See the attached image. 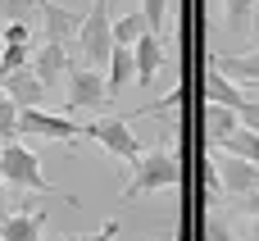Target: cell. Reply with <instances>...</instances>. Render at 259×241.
Here are the masks:
<instances>
[{
    "label": "cell",
    "instance_id": "cell-17",
    "mask_svg": "<svg viewBox=\"0 0 259 241\" xmlns=\"http://www.w3.org/2000/svg\"><path fill=\"white\" fill-rule=\"evenodd\" d=\"M228 159H246V164H259V132H237V137H228L223 146H219Z\"/></svg>",
    "mask_w": 259,
    "mask_h": 241
},
{
    "label": "cell",
    "instance_id": "cell-21",
    "mask_svg": "<svg viewBox=\"0 0 259 241\" xmlns=\"http://www.w3.org/2000/svg\"><path fill=\"white\" fill-rule=\"evenodd\" d=\"M255 5H259V0H228V23H232V27H250Z\"/></svg>",
    "mask_w": 259,
    "mask_h": 241
},
{
    "label": "cell",
    "instance_id": "cell-14",
    "mask_svg": "<svg viewBox=\"0 0 259 241\" xmlns=\"http://www.w3.org/2000/svg\"><path fill=\"white\" fill-rule=\"evenodd\" d=\"M205 137H209V146H223L228 137H237L241 132V118H237V109H223V105H205Z\"/></svg>",
    "mask_w": 259,
    "mask_h": 241
},
{
    "label": "cell",
    "instance_id": "cell-6",
    "mask_svg": "<svg viewBox=\"0 0 259 241\" xmlns=\"http://www.w3.org/2000/svg\"><path fill=\"white\" fill-rule=\"evenodd\" d=\"M105 100H114L105 73H100V68L73 64V68H68V109H100Z\"/></svg>",
    "mask_w": 259,
    "mask_h": 241
},
{
    "label": "cell",
    "instance_id": "cell-11",
    "mask_svg": "<svg viewBox=\"0 0 259 241\" xmlns=\"http://www.w3.org/2000/svg\"><path fill=\"white\" fill-rule=\"evenodd\" d=\"M41 232H46L41 210H14L0 219V241H41Z\"/></svg>",
    "mask_w": 259,
    "mask_h": 241
},
{
    "label": "cell",
    "instance_id": "cell-27",
    "mask_svg": "<svg viewBox=\"0 0 259 241\" xmlns=\"http://www.w3.org/2000/svg\"><path fill=\"white\" fill-rule=\"evenodd\" d=\"M5 214H9V187L0 182V219H5Z\"/></svg>",
    "mask_w": 259,
    "mask_h": 241
},
{
    "label": "cell",
    "instance_id": "cell-26",
    "mask_svg": "<svg viewBox=\"0 0 259 241\" xmlns=\"http://www.w3.org/2000/svg\"><path fill=\"white\" fill-rule=\"evenodd\" d=\"M237 205H241V210H246L250 219H259V187H255V191H246V196H241Z\"/></svg>",
    "mask_w": 259,
    "mask_h": 241
},
{
    "label": "cell",
    "instance_id": "cell-8",
    "mask_svg": "<svg viewBox=\"0 0 259 241\" xmlns=\"http://www.w3.org/2000/svg\"><path fill=\"white\" fill-rule=\"evenodd\" d=\"M0 91H5L18 109H46V105H41V100H46V87H41V77L32 73V64L18 68V73H9V77H0Z\"/></svg>",
    "mask_w": 259,
    "mask_h": 241
},
{
    "label": "cell",
    "instance_id": "cell-28",
    "mask_svg": "<svg viewBox=\"0 0 259 241\" xmlns=\"http://www.w3.org/2000/svg\"><path fill=\"white\" fill-rule=\"evenodd\" d=\"M250 36H255V50H259V5H255V14H250Z\"/></svg>",
    "mask_w": 259,
    "mask_h": 241
},
{
    "label": "cell",
    "instance_id": "cell-10",
    "mask_svg": "<svg viewBox=\"0 0 259 241\" xmlns=\"http://www.w3.org/2000/svg\"><path fill=\"white\" fill-rule=\"evenodd\" d=\"M132 55H137V87H155V73L164 68V41L155 36V32H146L137 46H132Z\"/></svg>",
    "mask_w": 259,
    "mask_h": 241
},
{
    "label": "cell",
    "instance_id": "cell-9",
    "mask_svg": "<svg viewBox=\"0 0 259 241\" xmlns=\"http://www.w3.org/2000/svg\"><path fill=\"white\" fill-rule=\"evenodd\" d=\"M68 68H73V55H68V46H55V41H46L41 50H32V73L41 77V87L50 91L59 77H68Z\"/></svg>",
    "mask_w": 259,
    "mask_h": 241
},
{
    "label": "cell",
    "instance_id": "cell-23",
    "mask_svg": "<svg viewBox=\"0 0 259 241\" xmlns=\"http://www.w3.org/2000/svg\"><path fill=\"white\" fill-rule=\"evenodd\" d=\"M237 118H241V128H246V132H259V96H246V105H241V114H237Z\"/></svg>",
    "mask_w": 259,
    "mask_h": 241
},
{
    "label": "cell",
    "instance_id": "cell-22",
    "mask_svg": "<svg viewBox=\"0 0 259 241\" xmlns=\"http://www.w3.org/2000/svg\"><path fill=\"white\" fill-rule=\"evenodd\" d=\"M5 46H32V23H5Z\"/></svg>",
    "mask_w": 259,
    "mask_h": 241
},
{
    "label": "cell",
    "instance_id": "cell-29",
    "mask_svg": "<svg viewBox=\"0 0 259 241\" xmlns=\"http://www.w3.org/2000/svg\"><path fill=\"white\" fill-rule=\"evenodd\" d=\"M241 241H259V219H250V228H246V237Z\"/></svg>",
    "mask_w": 259,
    "mask_h": 241
},
{
    "label": "cell",
    "instance_id": "cell-4",
    "mask_svg": "<svg viewBox=\"0 0 259 241\" xmlns=\"http://www.w3.org/2000/svg\"><path fill=\"white\" fill-rule=\"evenodd\" d=\"M82 137H91V141H100L114 159H123V164H137L146 150H141V141H137V132H132V118H114V114H100V118H91V123H82Z\"/></svg>",
    "mask_w": 259,
    "mask_h": 241
},
{
    "label": "cell",
    "instance_id": "cell-19",
    "mask_svg": "<svg viewBox=\"0 0 259 241\" xmlns=\"http://www.w3.org/2000/svg\"><path fill=\"white\" fill-rule=\"evenodd\" d=\"M141 18H146V27L155 36H164V27H168V0H141Z\"/></svg>",
    "mask_w": 259,
    "mask_h": 241
},
{
    "label": "cell",
    "instance_id": "cell-30",
    "mask_svg": "<svg viewBox=\"0 0 259 241\" xmlns=\"http://www.w3.org/2000/svg\"><path fill=\"white\" fill-rule=\"evenodd\" d=\"M23 5H32V9H41V5H46V0H23Z\"/></svg>",
    "mask_w": 259,
    "mask_h": 241
},
{
    "label": "cell",
    "instance_id": "cell-24",
    "mask_svg": "<svg viewBox=\"0 0 259 241\" xmlns=\"http://www.w3.org/2000/svg\"><path fill=\"white\" fill-rule=\"evenodd\" d=\"M114 232H118V219H109V223H100L96 232H87V237H77V241H114Z\"/></svg>",
    "mask_w": 259,
    "mask_h": 241
},
{
    "label": "cell",
    "instance_id": "cell-16",
    "mask_svg": "<svg viewBox=\"0 0 259 241\" xmlns=\"http://www.w3.org/2000/svg\"><path fill=\"white\" fill-rule=\"evenodd\" d=\"M150 27H146V18H141V9H127V14H114V46H137L141 36H146Z\"/></svg>",
    "mask_w": 259,
    "mask_h": 241
},
{
    "label": "cell",
    "instance_id": "cell-31",
    "mask_svg": "<svg viewBox=\"0 0 259 241\" xmlns=\"http://www.w3.org/2000/svg\"><path fill=\"white\" fill-rule=\"evenodd\" d=\"M246 96H259V82H255V87H246Z\"/></svg>",
    "mask_w": 259,
    "mask_h": 241
},
{
    "label": "cell",
    "instance_id": "cell-7",
    "mask_svg": "<svg viewBox=\"0 0 259 241\" xmlns=\"http://www.w3.org/2000/svg\"><path fill=\"white\" fill-rule=\"evenodd\" d=\"M36 14H41V23H46V41H55V46H68V41H77V32H82V18H87V9H68L64 0H46Z\"/></svg>",
    "mask_w": 259,
    "mask_h": 241
},
{
    "label": "cell",
    "instance_id": "cell-3",
    "mask_svg": "<svg viewBox=\"0 0 259 241\" xmlns=\"http://www.w3.org/2000/svg\"><path fill=\"white\" fill-rule=\"evenodd\" d=\"M0 182L5 187H18V191H55L41 173V159L36 150H27L18 137L14 141H0Z\"/></svg>",
    "mask_w": 259,
    "mask_h": 241
},
{
    "label": "cell",
    "instance_id": "cell-5",
    "mask_svg": "<svg viewBox=\"0 0 259 241\" xmlns=\"http://www.w3.org/2000/svg\"><path fill=\"white\" fill-rule=\"evenodd\" d=\"M18 137H46V141L73 146L82 137V128L64 114H50V109H18Z\"/></svg>",
    "mask_w": 259,
    "mask_h": 241
},
{
    "label": "cell",
    "instance_id": "cell-20",
    "mask_svg": "<svg viewBox=\"0 0 259 241\" xmlns=\"http://www.w3.org/2000/svg\"><path fill=\"white\" fill-rule=\"evenodd\" d=\"M18 137V105L0 91V141H14Z\"/></svg>",
    "mask_w": 259,
    "mask_h": 241
},
{
    "label": "cell",
    "instance_id": "cell-32",
    "mask_svg": "<svg viewBox=\"0 0 259 241\" xmlns=\"http://www.w3.org/2000/svg\"><path fill=\"white\" fill-rule=\"evenodd\" d=\"M59 241H77V237H59Z\"/></svg>",
    "mask_w": 259,
    "mask_h": 241
},
{
    "label": "cell",
    "instance_id": "cell-1",
    "mask_svg": "<svg viewBox=\"0 0 259 241\" xmlns=\"http://www.w3.org/2000/svg\"><path fill=\"white\" fill-rule=\"evenodd\" d=\"M77 59L82 68H109V55H114V14H109V0H91L87 5V18H82V32H77Z\"/></svg>",
    "mask_w": 259,
    "mask_h": 241
},
{
    "label": "cell",
    "instance_id": "cell-12",
    "mask_svg": "<svg viewBox=\"0 0 259 241\" xmlns=\"http://www.w3.org/2000/svg\"><path fill=\"white\" fill-rule=\"evenodd\" d=\"M205 105H223V109H237V114H241L246 87H237L232 77H223V73L209 64V73H205Z\"/></svg>",
    "mask_w": 259,
    "mask_h": 241
},
{
    "label": "cell",
    "instance_id": "cell-25",
    "mask_svg": "<svg viewBox=\"0 0 259 241\" xmlns=\"http://www.w3.org/2000/svg\"><path fill=\"white\" fill-rule=\"evenodd\" d=\"M205 241H237V237H232V228H223L219 219H209V228H205Z\"/></svg>",
    "mask_w": 259,
    "mask_h": 241
},
{
    "label": "cell",
    "instance_id": "cell-18",
    "mask_svg": "<svg viewBox=\"0 0 259 241\" xmlns=\"http://www.w3.org/2000/svg\"><path fill=\"white\" fill-rule=\"evenodd\" d=\"M27 64H32V46H5V50H0V77L27 68Z\"/></svg>",
    "mask_w": 259,
    "mask_h": 241
},
{
    "label": "cell",
    "instance_id": "cell-2",
    "mask_svg": "<svg viewBox=\"0 0 259 241\" xmlns=\"http://www.w3.org/2000/svg\"><path fill=\"white\" fill-rule=\"evenodd\" d=\"M182 182V164H178V155L173 150H146L137 164H132V182L123 187V200H141V196H150V191H168V187H178Z\"/></svg>",
    "mask_w": 259,
    "mask_h": 241
},
{
    "label": "cell",
    "instance_id": "cell-13",
    "mask_svg": "<svg viewBox=\"0 0 259 241\" xmlns=\"http://www.w3.org/2000/svg\"><path fill=\"white\" fill-rule=\"evenodd\" d=\"M214 68L223 77H232L237 87H255L259 82V50H246V55H219Z\"/></svg>",
    "mask_w": 259,
    "mask_h": 241
},
{
    "label": "cell",
    "instance_id": "cell-15",
    "mask_svg": "<svg viewBox=\"0 0 259 241\" xmlns=\"http://www.w3.org/2000/svg\"><path fill=\"white\" fill-rule=\"evenodd\" d=\"M137 77V55L127 50V46H114V55H109V68H105V82H109V96H118L127 82Z\"/></svg>",
    "mask_w": 259,
    "mask_h": 241
}]
</instances>
